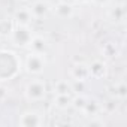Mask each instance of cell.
<instances>
[{"label": "cell", "mask_w": 127, "mask_h": 127, "mask_svg": "<svg viewBox=\"0 0 127 127\" xmlns=\"http://www.w3.org/2000/svg\"><path fill=\"white\" fill-rule=\"evenodd\" d=\"M46 85L40 79H33L26 85V97L32 102H40L45 99Z\"/></svg>", "instance_id": "cell-3"}, {"label": "cell", "mask_w": 127, "mask_h": 127, "mask_svg": "<svg viewBox=\"0 0 127 127\" xmlns=\"http://www.w3.org/2000/svg\"><path fill=\"white\" fill-rule=\"evenodd\" d=\"M29 46H30L32 52H36V54H45V51H46V42L40 36H33Z\"/></svg>", "instance_id": "cell-10"}, {"label": "cell", "mask_w": 127, "mask_h": 127, "mask_svg": "<svg viewBox=\"0 0 127 127\" xmlns=\"http://www.w3.org/2000/svg\"><path fill=\"white\" fill-rule=\"evenodd\" d=\"M18 123L20 126H24V127H36V126H42L43 120L36 112H24Z\"/></svg>", "instance_id": "cell-5"}, {"label": "cell", "mask_w": 127, "mask_h": 127, "mask_svg": "<svg viewBox=\"0 0 127 127\" xmlns=\"http://www.w3.org/2000/svg\"><path fill=\"white\" fill-rule=\"evenodd\" d=\"M106 108H108L109 112L114 111V109H115V102H108V103H106Z\"/></svg>", "instance_id": "cell-22"}, {"label": "cell", "mask_w": 127, "mask_h": 127, "mask_svg": "<svg viewBox=\"0 0 127 127\" xmlns=\"http://www.w3.org/2000/svg\"><path fill=\"white\" fill-rule=\"evenodd\" d=\"M90 2H93L94 5H97V6H103V5H106L109 0H90Z\"/></svg>", "instance_id": "cell-21"}, {"label": "cell", "mask_w": 127, "mask_h": 127, "mask_svg": "<svg viewBox=\"0 0 127 127\" xmlns=\"http://www.w3.org/2000/svg\"><path fill=\"white\" fill-rule=\"evenodd\" d=\"M72 91L75 93H82L84 91V81H73V84H70Z\"/></svg>", "instance_id": "cell-20"}, {"label": "cell", "mask_w": 127, "mask_h": 127, "mask_svg": "<svg viewBox=\"0 0 127 127\" xmlns=\"http://www.w3.org/2000/svg\"><path fill=\"white\" fill-rule=\"evenodd\" d=\"M76 2H79V3H88L90 0H76Z\"/></svg>", "instance_id": "cell-24"}, {"label": "cell", "mask_w": 127, "mask_h": 127, "mask_svg": "<svg viewBox=\"0 0 127 127\" xmlns=\"http://www.w3.org/2000/svg\"><path fill=\"white\" fill-rule=\"evenodd\" d=\"M70 76L73 81H87L90 78V72H88V66L85 64H76L73 66V69L70 70Z\"/></svg>", "instance_id": "cell-7"}, {"label": "cell", "mask_w": 127, "mask_h": 127, "mask_svg": "<svg viewBox=\"0 0 127 127\" xmlns=\"http://www.w3.org/2000/svg\"><path fill=\"white\" fill-rule=\"evenodd\" d=\"M87 97L82 94V93H79V94H76L75 97H72V102H70V105L75 108V109H78V111H82V108H84V105L87 103Z\"/></svg>", "instance_id": "cell-17"}, {"label": "cell", "mask_w": 127, "mask_h": 127, "mask_svg": "<svg viewBox=\"0 0 127 127\" xmlns=\"http://www.w3.org/2000/svg\"><path fill=\"white\" fill-rule=\"evenodd\" d=\"M45 64H46V61H45L43 54L30 52L26 58V72L30 75H39L43 72Z\"/></svg>", "instance_id": "cell-4"}, {"label": "cell", "mask_w": 127, "mask_h": 127, "mask_svg": "<svg viewBox=\"0 0 127 127\" xmlns=\"http://www.w3.org/2000/svg\"><path fill=\"white\" fill-rule=\"evenodd\" d=\"M88 72H90V76L99 79V78H102V76L106 73V66H105L103 61L96 60V61H93L91 64L88 66Z\"/></svg>", "instance_id": "cell-9"}, {"label": "cell", "mask_w": 127, "mask_h": 127, "mask_svg": "<svg viewBox=\"0 0 127 127\" xmlns=\"http://www.w3.org/2000/svg\"><path fill=\"white\" fill-rule=\"evenodd\" d=\"M12 30H14V20H11V18L0 20V37L11 36Z\"/></svg>", "instance_id": "cell-12"}, {"label": "cell", "mask_w": 127, "mask_h": 127, "mask_svg": "<svg viewBox=\"0 0 127 127\" xmlns=\"http://www.w3.org/2000/svg\"><path fill=\"white\" fill-rule=\"evenodd\" d=\"M29 9H30L33 18H42V17H45V15L48 14V11H49L48 3H46V2H42V0H39V2H34Z\"/></svg>", "instance_id": "cell-8"}, {"label": "cell", "mask_w": 127, "mask_h": 127, "mask_svg": "<svg viewBox=\"0 0 127 127\" xmlns=\"http://www.w3.org/2000/svg\"><path fill=\"white\" fill-rule=\"evenodd\" d=\"M5 94H6V90H5L3 87H0V99H2V97H3Z\"/></svg>", "instance_id": "cell-23"}, {"label": "cell", "mask_w": 127, "mask_h": 127, "mask_svg": "<svg viewBox=\"0 0 127 127\" xmlns=\"http://www.w3.org/2000/svg\"><path fill=\"white\" fill-rule=\"evenodd\" d=\"M99 111H100V106L96 100H87V103L82 108V114L85 117H96Z\"/></svg>", "instance_id": "cell-13"}, {"label": "cell", "mask_w": 127, "mask_h": 127, "mask_svg": "<svg viewBox=\"0 0 127 127\" xmlns=\"http://www.w3.org/2000/svg\"><path fill=\"white\" fill-rule=\"evenodd\" d=\"M21 69V61L15 52L8 49H0V81H8L18 75Z\"/></svg>", "instance_id": "cell-1"}, {"label": "cell", "mask_w": 127, "mask_h": 127, "mask_svg": "<svg viewBox=\"0 0 127 127\" xmlns=\"http://www.w3.org/2000/svg\"><path fill=\"white\" fill-rule=\"evenodd\" d=\"M14 20L20 26H29L32 23V20H33V17H32V12H30L29 8H20L18 11H15Z\"/></svg>", "instance_id": "cell-6"}, {"label": "cell", "mask_w": 127, "mask_h": 127, "mask_svg": "<svg viewBox=\"0 0 127 127\" xmlns=\"http://www.w3.org/2000/svg\"><path fill=\"white\" fill-rule=\"evenodd\" d=\"M124 17H126L124 5H117L115 8H112L109 11V18L114 21H121V20H124Z\"/></svg>", "instance_id": "cell-16"}, {"label": "cell", "mask_w": 127, "mask_h": 127, "mask_svg": "<svg viewBox=\"0 0 127 127\" xmlns=\"http://www.w3.org/2000/svg\"><path fill=\"white\" fill-rule=\"evenodd\" d=\"M33 32L30 30L29 26H17L14 27L12 33H11V39H12V43L17 45V46H21V48H26L29 46L30 40L33 39Z\"/></svg>", "instance_id": "cell-2"}, {"label": "cell", "mask_w": 127, "mask_h": 127, "mask_svg": "<svg viewBox=\"0 0 127 127\" xmlns=\"http://www.w3.org/2000/svg\"><path fill=\"white\" fill-rule=\"evenodd\" d=\"M54 11H55V14H57L60 18H70V17L73 15V6L69 5V3H66V2L58 3V5L54 8Z\"/></svg>", "instance_id": "cell-11"}, {"label": "cell", "mask_w": 127, "mask_h": 127, "mask_svg": "<svg viewBox=\"0 0 127 127\" xmlns=\"http://www.w3.org/2000/svg\"><path fill=\"white\" fill-rule=\"evenodd\" d=\"M72 91V87L67 81L61 79V81H57L55 85H54V93L55 94H70Z\"/></svg>", "instance_id": "cell-15"}, {"label": "cell", "mask_w": 127, "mask_h": 127, "mask_svg": "<svg viewBox=\"0 0 127 127\" xmlns=\"http://www.w3.org/2000/svg\"><path fill=\"white\" fill-rule=\"evenodd\" d=\"M102 52H103L106 57H112V55H115V46H114L112 43H106V45L103 46Z\"/></svg>", "instance_id": "cell-19"}, {"label": "cell", "mask_w": 127, "mask_h": 127, "mask_svg": "<svg viewBox=\"0 0 127 127\" xmlns=\"http://www.w3.org/2000/svg\"><path fill=\"white\" fill-rule=\"evenodd\" d=\"M70 102H72L70 94H55L54 99V105L60 109H66L67 106H70Z\"/></svg>", "instance_id": "cell-14"}, {"label": "cell", "mask_w": 127, "mask_h": 127, "mask_svg": "<svg viewBox=\"0 0 127 127\" xmlns=\"http://www.w3.org/2000/svg\"><path fill=\"white\" fill-rule=\"evenodd\" d=\"M126 94H127L126 84H124V82H118V84L115 85V96H117L120 100H124V99H126Z\"/></svg>", "instance_id": "cell-18"}]
</instances>
